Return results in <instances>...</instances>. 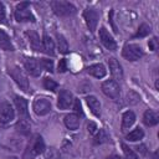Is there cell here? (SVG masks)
Masks as SVG:
<instances>
[{"mask_svg":"<svg viewBox=\"0 0 159 159\" xmlns=\"http://www.w3.org/2000/svg\"><path fill=\"white\" fill-rule=\"evenodd\" d=\"M144 137V132H143V129L142 128H135L134 130H132V132H129L128 134H127V139L129 140V142H135V140H139V139H142Z\"/></svg>","mask_w":159,"mask_h":159,"instance_id":"cell-24","label":"cell"},{"mask_svg":"<svg viewBox=\"0 0 159 159\" xmlns=\"http://www.w3.org/2000/svg\"><path fill=\"white\" fill-rule=\"evenodd\" d=\"M87 72H88L89 75L97 77V78H102V77L106 76L107 70H106V67H104L102 63H96V65L89 66V67L87 68Z\"/></svg>","mask_w":159,"mask_h":159,"instance_id":"cell-14","label":"cell"},{"mask_svg":"<svg viewBox=\"0 0 159 159\" xmlns=\"http://www.w3.org/2000/svg\"><path fill=\"white\" fill-rule=\"evenodd\" d=\"M72 101H73V98H72L71 92H68V91H66V89H62V91L60 92V94H58L57 107H58L60 109H67V108L72 104Z\"/></svg>","mask_w":159,"mask_h":159,"instance_id":"cell-11","label":"cell"},{"mask_svg":"<svg viewBox=\"0 0 159 159\" xmlns=\"http://www.w3.org/2000/svg\"><path fill=\"white\" fill-rule=\"evenodd\" d=\"M43 51L48 55V56H55V43L52 41V39L48 35H43Z\"/></svg>","mask_w":159,"mask_h":159,"instance_id":"cell-22","label":"cell"},{"mask_svg":"<svg viewBox=\"0 0 159 159\" xmlns=\"http://www.w3.org/2000/svg\"><path fill=\"white\" fill-rule=\"evenodd\" d=\"M96 130H97V125H96L94 123H92V122H91V123L88 124V132H89L91 134H94V133H96Z\"/></svg>","mask_w":159,"mask_h":159,"instance_id":"cell-36","label":"cell"},{"mask_svg":"<svg viewBox=\"0 0 159 159\" xmlns=\"http://www.w3.org/2000/svg\"><path fill=\"white\" fill-rule=\"evenodd\" d=\"M66 70H67V62L65 58H62L58 62V72H66Z\"/></svg>","mask_w":159,"mask_h":159,"instance_id":"cell-34","label":"cell"},{"mask_svg":"<svg viewBox=\"0 0 159 159\" xmlns=\"http://www.w3.org/2000/svg\"><path fill=\"white\" fill-rule=\"evenodd\" d=\"M0 22H5V6L0 2Z\"/></svg>","mask_w":159,"mask_h":159,"instance_id":"cell-35","label":"cell"},{"mask_svg":"<svg viewBox=\"0 0 159 159\" xmlns=\"http://www.w3.org/2000/svg\"><path fill=\"white\" fill-rule=\"evenodd\" d=\"M43 152H45V142L41 135L35 134L32 137V139L30 140V143L27 144L22 158L24 159H35L39 154H41Z\"/></svg>","mask_w":159,"mask_h":159,"instance_id":"cell-1","label":"cell"},{"mask_svg":"<svg viewBox=\"0 0 159 159\" xmlns=\"http://www.w3.org/2000/svg\"><path fill=\"white\" fill-rule=\"evenodd\" d=\"M51 7H52L53 12L60 16H68V15H73L76 12V7L68 1H52Z\"/></svg>","mask_w":159,"mask_h":159,"instance_id":"cell-2","label":"cell"},{"mask_svg":"<svg viewBox=\"0 0 159 159\" xmlns=\"http://www.w3.org/2000/svg\"><path fill=\"white\" fill-rule=\"evenodd\" d=\"M40 66H41V68H43V70H46L48 72L53 71V62L51 60H47V58L40 60Z\"/></svg>","mask_w":159,"mask_h":159,"instance_id":"cell-29","label":"cell"},{"mask_svg":"<svg viewBox=\"0 0 159 159\" xmlns=\"http://www.w3.org/2000/svg\"><path fill=\"white\" fill-rule=\"evenodd\" d=\"M108 65H109V71L112 73V76L116 78V80H122L123 77V71H122V66L119 65V62L116 60V58H109L108 61Z\"/></svg>","mask_w":159,"mask_h":159,"instance_id":"cell-13","label":"cell"},{"mask_svg":"<svg viewBox=\"0 0 159 159\" xmlns=\"http://www.w3.org/2000/svg\"><path fill=\"white\" fill-rule=\"evenodd\" d=\"M25 68L27 70V72L32 76H39L41 72V66H40V61L35 60V58H26L25 60Z\"/></svg>","mask_w":159,"mask_h":159,"instance_id":"cell-12","label":"cell"},{"mask_svg":"<svg viewBox=\"0 0 159 159\" xmlns=\"http://www.w3.org/2000/svg\"><path fill=\"white\" fill-rule=\"evenodd\" d=\"M56 37H57V46H58L60 52L66 53L68 51V42H67V40L62 35H60V34H57Z\"/></svg>","mask_w":159,"mask_h":159,"instance_id":"cell-25","label":"cell"},{"mask_svg":"<svg viewBox=\"0 0 159 159\" xmlns=\"http://www.w3.org/2000/svg\"><path fill=\"white\" fill-rule=\"evenodd\" d=\"M65 124L68 129L76 130L80 127V117L76 113H70L65 117Z\"/></svg>","mask_w":159,"mask_h":159,"instance_id":"cell-16","label":"cell"},{"mask_svg":"<svg viewBox=\"0 0 159 159\" xmlns=\"http://www.w3.org/2000/svg\"><path fill=\"white\" fill-rule=\"evenodd\" d=\"M83 17L86 20V24H87L88 29L93 32L97 27V24H98V19H99L98 12L94 9H86L84 12H83Z\"/></svg>","mask_w":159,"mask_h":159,"instance_id":"cell-8","label":"cell"},{"mask_svg":"<svg viewBox=\"0 0 159 159\" xmlns=\"http://www.w3.org/2000/svg\"><path fill=\"white\" fill-rule=\"evenodd\" d=\"M127 98H128V103H130V104H135V103L139 102V96L135 92H133V91L128 93Z\"/></svg>","mask_w":159,"mask_h":159,"instance_id":"cell-32","label":"cell"},{"mask_svg":"<svg viewBox=\"0 0 159 159\" xmlns=\"http://www.w3.org/2000/svg\"><path fill=\"white\" fill-rule=\"evenodd\" d=\"M86 102H87V104H88L91 112H92L94 116L98 117V116L101 114V103H99V101H98L94 96H88V97L86 98Z\"/></svg>","mask_w":159,"mask_h":159,"instance_id":"cell-17","label":"cell"},{"mask_svg":"<svg viewBox=\"0 0 159 159\" xmlns=\"http://www.w3.org/2000/svg\"><path fill=\"white\" fill-rule=\"evenodd\" d=\"M10 76L15 80V82L17 83V86L22 89V91H27L29 89V80L27 76L25 75V72L19 68V67H11L9 71Z\"/></svg>","mask_w":159,"mask_h":159,"instance_id":"cell-5","label":"cell"},{"mask_svg":"<svg viewBox=\"0 0 159 159\" xmlns=\"http://www.w3.org/2000/svg\"><path fill=\"white\" fill-rule=\"evenodd\" d=\"M144 148H145V147H144V145H140V147H138V148H137V149H138V150H139V149H140V152H142V153H143V154H145V149H144Z\"/></svg>","mask_w":159,"mask_h":159,"instance_id":"cell-39","label":"cell"},{"mask_svg":"<svg viewBox=\"0 0 159 159\" xmlns=\"http://www.w3.org/2000/svg\"><path fill=\"white\" fill-rule=\"evenodd\" d=\"M16 130L24 135H27L31 130V125L29 123V120L26 118H21L17 123H16Z\"/></svg>","mask_w":159,"mask_h":159,"instance_id":"cell-23","label":"cell"},{"mask_svg":"<svg viewBox=\"0 0 159 159\" xmlns=\"http://www.w3.org/2000/svg\"><path fill=\"white\" fill-rule=\"evenodd\" d=\"M106 159H120V157H119V155H116V154H113V155H109V157H107Z\"/></svg>","mask_w":159,"mask_h":159,"instance_id":"cell-38","label":"cell"},{"mask_svg":"<svg viewBox=\"0 0 159 159\" xmlns=\"http://www.w3.org/2000/svg\"><path fill=\"white\" fill-rule=\"evenodd\" d=\"M122 55L125 60L128 61H137L139 60L144 53H143V50L139 45H135V43H128L123 47V51H122Z\"/></svg>","mask_w":159,"mask_h":159,"instance_id":"cell-3","label":"cell"},{"mask_svg":"<svg viewBox=\"0 0 159 159\" xmlns=\"http://www.w3.org/2000/svg\"><path fill=\"white\" fill-rule=\"evenodd\" d=\"M14 117H15V113L11 104L7 102H2L0 104V122L9 123L14 119Z\"/></svg>","mask_w":159,"mask_h":159,"instance_id":"cell-10","label":"cell"},{"mask_svg":"<svg viewBox=\"0 0 159 159\" xmlns=\"http://www.w3.org/2000/svg\"><path fill=\"white\" fill-rule=\"evenodd\" d=\"M15 106L17 108V112L20 114V117H25L27 118L29 112H27V101L22 97H15Z\"/></svg>","mask_w":159,"mask_h":159,"instance_id":"cell-15","label":"cell"},{"mask_svg":"<svg viewBox=\"0 0 159 159\" xmlns=\"http://www.w3.org/2000/svg\"><path fill=\"white\" fill-rule=\"evenodd\" d=\"M143 122H144V124H145V125H148V127L155 125V124L159 122V116H158L154 111L148 109V111H145V113H144Z\"/></svg>","mask_w":159,"mask_h":159,"instance_id":"cell-18","label":"cell"},{"mask_svg":"<svg viewBox=\"0 0 159 159\" xmlns=\"http://www.w3.org/2000/svg\"><path fill=\"white\" fill-rule=\"evenodd\" d=\"M107 139H108L107 133H106L103 129H101V130L98 132V134L94 137V143H96V144H102V143L107 142Z\"/></svg>","mask_w":159,"mask_h":159,"instance_id":"cell-31","label":"cell"},{"mask_svg":"<svg viewBox=\"0 0 159 159\" xmlns=\"http://www.w3.org/2000/svg\"><path fill=\"white\" fill-rule=\"evenodd\" d=\"M134 120H135V114L132 111H127L122 117V130H125L129 127H132Z\"/></svg>","mask_w":159,"mask_h":159,"instance_id":"cell-21","label":"cell"},{"mask_svg":"<svg viewBox=\"0 0 159 159\" xmlns=\"http://www.w3.org/2000/svg\"><path fill=\"white\" fill-rule=\"evenodd\" d=\"M29 2H20L16 6L15 10V19L16 21H31L35 22V16L31 14L30 9H29Z\"/></svg>","mask_w":159,"mask_h":159,"instance_id":"cell-4","label":"cell"},{"mask_svg":"<svg viewBox=\"0 0 159 159\" xmlns=\"http://www.w3.org/2000/svg\"><path fill=\"white\" fill-rule=\"evenodd\" d=\"M26 35L29 36V41H30L31 47H32L35 51H41L42 45H41L40 36H39L35 31H27V32H26Z\"/></svg>","mask_w":159,"mask_h":159,"instance_id":"cell-20","label":"cell"},{"mask_svg":"<svg viewBox=\"0 0 159 159\" xmlns=\"http://www.w3.org/2000/svg\"><path fill=\"white\" fill-rule=\"evenodd\" d=\"M102 91L106 96L113 98V99H117L119 97V93H120V88H119V84L114 81V80H108V81H104L102 83Z\"/></svg>","mask_w":159,"mask_h":159,"instance_id":"cell-6","label":"cell"},{"mask_svg":"<svg viewBox=\"0 0 159 159\" xmlns=\"http://www.w3.org/2000/svg\"><path fill=\"white\" fill-rule=\"evenodd\" d=\"M0 48L5 51H14V46L11 43L9 35L1 29H0Z\"/></svg>","mask_w":159,"mask_h":159,"instance_id":"cell-19","label":"cell"},{"mask_svg":"<svg viewBox=\"0 0 159 159\" xmlns=\"http://www.w3.org/2000/svg\"><path fill=\"white\" fill-rule=\"evenodd\" d=\"M57 82H55L53 80H51V78H45L43 80V87L46 88V89H48V91H56V88H57Z\"/></svg>","mask_w":159,"mask_h":159,"instance_id":"cell-30","label":"cell"},{"mask_svg":"<svg viewBox=\"0 0 159 159\" xmlns=\"http://www.w3.org/2000/svg\"><path fill=\"white\" fill-rule=\"evenodd\" d=\"M150 32V26L147 24H142L137 31V34L134 35V37H145L147 35H149Z\"/></svg>","mask_w":159,"mask_h":159,"instance_id":"cell-27","label":"cell"},{"mask_svg":"<svg viewBox=\"0 0 159 159\" xmlns=\"http://www.w3.org/2000/svg\"><path fill=\"white\" fill-rule=\"evenodd\" d=\"M122 148H123V153H124V155H125V158L127 159H139L138 158V155L127 145V144H124V143H122Z\"/></svg>","mask_w":159,"mask_h":159,"instance_id":"cell-28","label":"cell"},{"mask_svg":"<svg viewBox=\"0 0 159 159\" xmlns=\"http://www.w3.org/2000/svg\"><path fill=\"white\" fill-rule=\"evenodd\" d=\"M75 109H76V112L82 113V109H81V103H80V101H78V99H76V101H75Z\"/></svg>","mask_w":159,"mask_h":159,"instance_id":"cell-37","label":"cell"},{"mask_svg":"<svg viewBox=\"0 0 159 159\" xmlns=\"http://www.w3.org/2000/svg\"><path fill=\"white\" fill-rule=\"evenodd\" d=\"M155 88H157V89H158V88H159V82H158V81H157V82H155Z\"/></svg>","mask_w":159,"mask_h":159,"instance_id":"cell-40","label":"cell"},{"mask_svg":"<svg viewBox=\"0 0 159 159\" xmlns=\"http://www.w3.org/2000/svg\"><path fill=\"white\" fill-rule=\"evenodd\" d=\"M32 108L37 116H45L51 111V103L46 98H37L34 101Z\"/></svg>","mask_w":159,"mask_h":159,"instance_id":"cell-7","label":"cell"},{"mask_svg":"<svg viewBox=\"0 0 159 159\" xmlns=\"http://www.w3.org/2000/svg\"><path fill=\"white\" fill-rule=\"evenodd\" d=\"M99 40L104 45V47L108 48L109 51L117 50V43H116L114 39L109 35V32L106 30V27H101L99 29Z\"/></svg>","mask_w":159,"mask_h":159,"instance_id":"cell-9","label":"cell"},{"mask_svg":"<svg viewBox=\"0 0 159 159\" xmlns=\"http://www.w3.org/2000/svg\"><path fill=\"white\" fill-rule=\"evenodd\" d=\"M45 159H61L60 152L55 147H51L45 152Z\"/></svg>","mask_w":159,"mask_h":159,"instance_id":"cell-26","label":"cell"},{"mask_svg":"<svg viewBox=\"0 0 159 159\" xmlns=\"http://www.w3.org/2000/svg\"><path fill=\"white\" fill-rule=\"evenodd\" d=\"M148 46H149V48H150V50L155 51V50L158 48V39H157V37H153V39L148 42Z\"/></svg>","mask_w":159,"mask_h":159,"instance_id":"cell-33","label":"cell"}]
</instances>
